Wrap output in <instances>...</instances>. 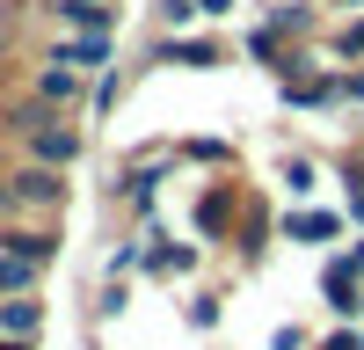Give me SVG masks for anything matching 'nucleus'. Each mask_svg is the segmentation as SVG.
<instances>
[{
    "label": "nucleus",
    "instance_id": "1",
    "mask_svg": "<svg viewBox=\"0 0 364 350\" xmlns=\"http://www.w3.org/2000/svg\"><path fill=\"white\" fill-rule=\"evenodd\" d=\"M0 139H15L22 161H44V168H66V175L87 154V132L73 124V110H51L44 95H29V88L0 102Z\"/></svg>",
    "mask_w": 364,
    "mask_h": 350
},
{
    "label": "nucleus",
    "instance_id": "2",
    "mask_svg": "<svg viewBox=\"0 0 364 350\" xmlns=\"http://www.w3.org/2000/svg\"><path fill=\"white\" fill-rule=\"evenodd\" d=\"M66 204H73L66 168H44V161L0 168V226H15V219H58Z\"/></svg>",
    "mask_w": 364,
    "mask_h": 350
},
{
    "label": "nucleus",
    "instance_id": "3",
    "mask_svg": "<svg viewBox=\"0 0 364 350\" xmlns=\"http://www.w3.org/2000/svg\"><path fill=\"white\" fill-rule=\"evenodd\" d=\"M146 66L211 73V66H226V37H211V29H161V37L146 44Z\"/></svg>",
    "mask_w": 364,
    "mask_h": 350
},
{
    "label": "nucleus",
    "instance_id": "4",
    "mask_svg": "<svg viewBox=\"0 0 364 350\" xmlns=\"http://www.w3.org/2000/svg\"><path fill=\"white\" fill-rule=\"evenodd\" d=\"M29 95H44L51 110H87V95H95V73H80V66H66V58H44L37 51V66H29Z\"/></svg>",
    "mask_w": 364,
    "mask_h": 350
},
{
    "label": "nucleus",
    "instance_id": "5",
    "mask_svg": "<svg viewBox=\"0 0 364 350\" xmlns=\"http://www.w3.org/2000/svg\"><path fill=\"white\" fill-rule=\"evenodd\" d=\"M37 51L66 58V66H80V73H102V66H117V29H58V37H44Z\"/></svg>",
    "mask_w": 364,
    "mask_h": 350
},
{
    "label": "nucleus",
    "instance_id": "6",
    "mask_svg": "<svg viewBox=\"0 0 364 350\" xmlns=\"http://www.w3.org/2000/svg\"><path fill=\"white\" fill-rule=\"evenodd\" d=\"M343 226H350V212H336V204H291V212L277 219V241H291V248H328V241H343Z\"/></svg>",
    "mask_w": 364,
    "mask_h": 350
},
{
    "label": "nucleus",
    "instance_id": "7",
    "mask_svg": "<svg viewBox=\"0 0 364 350\" xmlns=\"http://www.w3.org/2000/svg\"><path fill=\"white\" fill-rule=\"evenodd\" d=\"M321 299H328V314H336V321H364V270H357L350 248L321 262Z\"/></svg>",
    "mask_w": 364,
    "mask_h": 350
},
{
    "label": "nucleus",
    "instance_id": "8",
    "mask_svg": "<svg viewBox=\"0 0 364 350\" xmlns=\"http://www.w3.org/2000/svg\"><path fill=\"white\" fill-rule=\"evenodd\" d=\"M321 8L328 0H262V22L299 44V37H321Z\"/></svg>",
    "mask_w": 364,
    "mask_h": 350
},
{
    "label": "nucleus",
    "instance_id": "9",
    "mask_svg": "<svg viewBox=\"0 0 364 350\" xmlns=\"http://www.w3.org/2000/svg\"><path fill=\"white\" fill-rule=\"evenodd\" d=\"M0 336H8V343H37L44 336V299H37V292L0 299Z\"/></svg>",
    "mask_w": 364,
    "mask_h": 350
},
{
    "label": "nucleus",
    "instance_id": "10",
    "mask_svg": "<svg viewBox=\"0 0 364 350\" xmlns=\"http://www.w3.org/2000/svg\"><path fill=\"white\" fill-rule=\"evenodd\" d=\"M240 58H255V66H269V73H284L291 66V37H277V29H269V22H248V29H240Z\"/></svg>",
    "mask_w": 364,
    "mask_h": 350
},
{
    "label": "nucleus",
    "instance_id": "11",
    "mask_svg": "<svg viewBox=\"0 0 364 350\" xmlns=\"http://www.w3.org/2000/svg\"><path fill=\"white\" fill-rule=\"evenodd\" d=\"M37 285H44V262H37V255L0 248V299H15V292H37Z\"/></svg>",
    "mask_w": 364,
    "mask_h": 350
},
{
    "label": "nucleus",
    "instance_id": "12",
    "mask_svg": "<svg viewBox=\"0 0 364 350\" xmlns=\"http://www.w3.org/2000/svg\"><path fill=\"white\" fill-rule=\"evenodd\" d=\"M132 73H139V66H102V73H95V95H87V110H95V117H109L117 102L132 95Z\"/></svg>",
    "mask_w": 364,
    "mask_h": 350
},
{
    "label": "nucleus",
    "instance_id": "13",
    "mask_svg": "<svg viewBox=\"0 0 364 350\" xmlns=\"http://www.w3.org/2000/svg\"><path fill=\"white\" fill-rule=\"evenodd\" d=\"M328 51H336V66H364V8L328 29Z\"/></svg>",
    "mask_w": 364,
    "mask_h": 350
},
{
    "label": "nucleus",
    "instance_id": "14",
    "mask_svg": "<svg viewBox=\"0 0 364 350\" xmlns=\"http://www.w3.org/2000/svg\"><path fill=\"white\" fill-rule=\"evenodd\" d=\"M146 270L154 277H182V270H197V248H175V241H154V233H146Z\"/></svg>",
    "mask_w": 364,
    "mask_h": 350
},
{
    "label": "nucleus",
    "instance_id": "15",
    "mask_svg": "<svg viewBox=\"0 0 364 350\" xmlns=\"http://www.w3.org/2000/svg\"><path fill=\"white\" fill-rule=\"evenodd\" d=\"M314 190H321V161H314V154H291V161H284V197L314 204Z\"/></svg>",
    "mask_w": 364,
    "mask_h": 350
},
{
    "label": "nucleus",
    "instance_id": "16",
    "mask_svg": "<svg viewBox=\"0 0 364 350\" xmlns=\"http://www.w3.org/2000/svg\"><path fill=\"white\" fill-rule=\"evenodd\" d=\"M197 226L211 233V241H219V233L233 226V190L219 183V190H204V204H197Z\"/></svg>",
    "mask_w": 364,
    "mask_h": 350
},
{
    "label": "nucleus",
    "instance_id": "17",
    "mask_svg": "<svg viewBox=\"0 0 364 350\" xmlns=\"http://www.w3.org/2000/svg\"><path fill=\"white\" fill-rule=\"evenodd\" d=\"M204 0H154V29H197Z\"/></svg>",
    "mask_w": 364,
    "mask_h": 350
},
{
    "label": "nucleus",
    "instance_id": "18",
    "mask_svg": "<svg viewBox=\"0 0 364 350\" xmlns=\"http://www.w3.org/2000/svg\"><path fill=\"white\" fill-rule=\"evenodd\" d=\"M190 329H219V292H190Z\"/></svg>",
    "mask_w": 364,
    "mask_h": 350
},
{
    "label": "nucleus",
    "instance_id": "19",
    "mask_svg": "<svg viewBox=\"0 0 364 350\" xmlns=\"http://www.w3.org/2000/svg\"><path fill=\"white\" fill-rule=\"evenodd\" d=\"M182 161H204V168H219V161H233V146H226V139H190V146H182Z\"/></svg>",
    "mask_w": 364,
    "mask_h": 350
},
{
    "label": "nucleus",
    "instance_id": "20",
    "mask_svg": "<svg viewBox=\"0 0 364 350\" xmlns=\"http://www.w3.org/2000/svg\"><path fill=\"white\" fill-rule=\"evenodd\" d=\"M321 350H364V321H343L336 336H321Z\"/></svg>",
    "mask_w": 364,
    "mask_h": 350
},
{
    "label": "nucleus",
    "instance_id": "21",
    "mask_svg": "<svg viewBox=\"0 0 364 350\" xmlns=\"http://www.w3.org/2000/svg\"><path fill=\"white\" fill-rule=\"evenodd\" d=\"M343 102L364 117V66H343Z\"/></svg>",
    "mask_w": 364,
    "mask_h": 350
},
{
    "label": "nucleus",
    "instance_id": "22",
    "mask_svg": "<svg viewBox=\"0 0 364 350\" xmlns=\"http://www.w3.org/2000/svg\"><path fill=\"white\" fill-rule=\"evenodd\" d=\"M299 343H306V329H277L269 336V350H299Z\"/></svg>",
    "mask_w": 364,
    "mask_h": 350
},
{
    "label": "nucleus",
    "instance_id": "23",
    "mask_svg": "<svg viewBox=\"0 0 364 350\" xmlns=\"http://www.w3.org/2000/svg\"><path fill=\"white\" fill-rule=\"evenodd\" d=\"M233 8H240V0H204V22H226Z\"/></svg>",
    "mask_w": 364,
    "mask_h": 350
},
{
    "label": "nucleus",
    "instance_id": "24",
    "mask_svg": "<svg viewBox=\"0 0 364 350\" xmlns=\"http://www.w3.org/2000/svg\"><path fill=\"white\" fill-rule=\"evenodd\" d=\"M328 8H343V15H357V8H364V0H328Z\"/></svg>",
    "mask_w": 364,
    "mask_h": 350
},
{
    "label": "nucleus",
    "instance_id": "25",
    "mask_svg": "<svg viewBox=\"0 0 364 350\" xmlns=\"http://www.w3.org/2000/svg\"><path fill=\"white\" fill-rule=\"evenodd\" d=\"M350 255H357V270H364V241H350Z\"/></svg>",
    "mask_w": 364,
    "mask_h": 350
},
{
    "label": "nucleus",
    "instance_id": "26",
    "mask_svg": "<svg viewBox=\"0 0 364 350\" xmlns=\"http://www.w3.org/2000/svg\"><path fill=\"white\" fill-rule=\"evenodd\" d=\"M0 350H29V343H8V336H0Z\"/></svg>",
    "mask_w": 364,
    "mask_h": 350
}]
</instances>
